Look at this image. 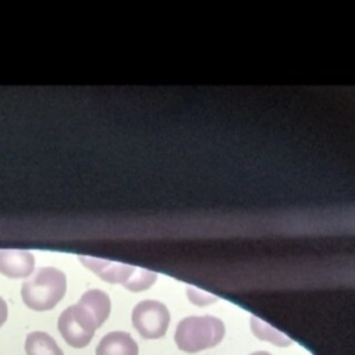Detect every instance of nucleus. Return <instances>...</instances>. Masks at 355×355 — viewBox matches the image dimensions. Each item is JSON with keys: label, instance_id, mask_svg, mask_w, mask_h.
Segmentation results:
<instances>
[{"label": "nucleus", "instance_id": "6e6552de", "mask_svg": "<svg viewBox=\"0 0 355 355\" xmlns=\"http://www.w3.org/2000/svg\"><path fill=\"white\" fill-rule=\"evenodd\" d=\"M26 355H64L55 340L44 331H33L25 340Z\"/></svg>", "mask_w": 355, "mask_h": 355}, {"label": "nucleus", "instance_id": "f03ea898", "mask_svg": "<svg viewBox=\"0 0 355 355\" xmlns=\"http://www.w3.org/2000/svg\"><path fill=\"white\" fill-rule=\"evenodd\" d=\"M225 336V324L215 316H187L182 319L175 331L178 348L196 354L218 345Z\"/></svg>", "mask_w": 355, "mask_h": 355}, {"label": "nucleus", "instance_id": "ddd939ff", "mask_svg": "<svg viewBox=\"0 0 355 355\" xmlns=\"http://www.w3.org/2000/svg\"><path fill=\"white\" fill-rule=\"evenodd\" d=\"M250 355H272V354H269V352H266V351H257V352H252V354H250Z\"/></svg>", "mask_w": 355, "mask_h": 355}, {"label": "nucleus", "instance_id": "20e7f679", "mask_svg": "<svg viewBox=\"0 0 355 355\" xmlns=\"http://www.w3.org/2000/svg\"><path fill=\"white\" fill-rule=\"evenodd\" d=\"M168 308L154 300L139 302L132 312V323L137 333L146 340H157L165 336L169 326Z\"/></svg>", "mask_w": 355, "mask_h": 355}, {"label": "nucleus", "instance_id": "39448f33", "mask_svg": "<svg viewBox=\"0 0 355 355\" xmlns=\"http://www.w3.org/2000/svg\"><path fill=\"white\" fill-rule=\"evenodd\" d=\"M79 261L90 270H93L97 276L108 283H122L123 286L129 282L133 272L136 270L135 266L116 263L105 259H98L93 257H79Z\"/></svg>", "mask_w": 355, "mask_h": 355}, {"label": "nucleus", "instance_id": "7ed1b4c3", "mask_svg": "<svg viewBox=\"0 0 355 355\" xmlns=\"http://www.w3.org/2000/svg\"><path fill=\"white\" fill-rule=\"evenodd\" d=\"M103 322L98 316L82 300L64 309L58 318V331L72 348H85L89 345L96 329Z\"/></svg>", "mask_w": 355, "mask_h": 355}, {"label": "nucleus", "instance_id": "1a4fd4ad", "mask_svg": "<svg viewBox=\"0 0 355 355\" xmlns=\"http://www.w3.org/2000/svg\"><path fill=\"white\" fill-rule=\"evenodd\" d=\"M250 324H251V330H252L254 336L258 340L268 341V343L275 344L277 347H288L293 343L290 337H287L286 334L280 333L279 330H276L275 327L269 326L268 323H265L263 320L258 319L257 316H251Z\"/></svg>", "mask_w": 355, "mask_h": 355}, {"label": "nucleus", "instance_id": "0eeeda50", "mask_svg": "<svg viewBox=\"0 0 355 355\" xmlns=\"http://www.w3.org/2000/svg\"><path fill=\"white\" fill-rule=\"evenodd\" d=\"M96 355H139V347L129 333L111 331L97 344Z\"/></svg>", "mask_w": 355, "mask_h": 355}, {"label": "nucleus", "instance_id": "f8f14e48", "mask_svg": "<svg viewBox=\"0 0 355 355\" xmlns=\"http://www.w3.org/2000/svg\"><path fill=\"white\" fill-rule=\"evenodd\" d=\"M7 315H8L7 304H6V301L0 297V326H3V323L7 320Z\"/></svg>", "mask_w": 355, "mask_h": 355}, {"label": "nucleus", "instance_id": "9d476101", "mask_svg": "<svg viewBox=\"0 0 355 355\" xmlns=\"http://www.w3.org/2000/svg\"><path fill=\"white\" fill-rule=\"evenodd\" d=\"M155 279H157L155 273L136 268V270L133 272L132 277L125 284V287L130 291H141L148 288L155 282Z\"/></svg>", "mask_w": 355, "mask_h": 355}, {"label": "nucleus", "instance_id": "f257e3e1", "mask_svg": "<svg viewBox=\"0 0 355 355\" xmlns=\"http://www.w3.org/2000/svg\"><path fill=\"white\" fill-rule=\"evenodd\" d=\"M67 291V277L55 268H40L21 287L24 304L33 311L53 309Z\"/></svg>", "mask_w": 355, "mask_h": 355}, {"label": "nucleus", "instance_id": "423d86ee", "mask_svg": "<svg viewBox=\"0 0 355 355\" xmlns=\"http://www.w3.org/2000/svg\"><path fill=\"white\" fill-rule=\"evenodd\" d=\"M35 268V258L24 250H0V273L11 279L28 277Z\"/></svg>", "mask_w": 355, "mask_h": 355}, {"label": "nucleus", "instance_id": "9b49d317", "mask_svg": "<svg viewBox=\"0 0 355 355\" xmlns=\"http://www.w3.org/2000/svg\"><path fill=\"white\" fill-rule=\"evenodd\" d=\"M187 293H189V298H190V301L193 302V304H196V305H198V306H202V305H207V304H211V302H214V301H216V298L215 297H212V295H209V294H204V293H200L198 290H193V288H189L187 290Z\"/></svg>", "mask_w": 355, "mask_h": 355}]
</instances>
